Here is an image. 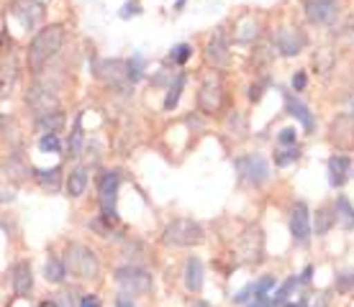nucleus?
<instances>
[{
  "instance_id": "nucleus-30",
  "label": "nucleus",
  "mask_w": 354,
  "mask_h": 307,
  "mask_svg": "<svg viewBox=\"0 0 354 307\" xmlns=\"http://www.w3.org/2000/svg\"><path fill=\"white\" fill-rule=\"evenodd\" d=\"M252 284H254V297H257V295H267L270 290H274V287H277V279H274L272 274H265L262 279L252 281Z\"/></svg>"
},
{
  "instance_id": "nucleus-43",
  "label": "nucleus",
  "mask_w": 354,
  "mask_h": 307,
  "mask_svg": "<svg viewBox=\"0 0 354 307\" xmlns=\"http://www.w3.org/2000/svg\"><path fill=\"white\" fill-rule=\"evenodd\" d=\"M352 115H354V106H352Z\"/></svg>"
},
{
  "instance_id": "nucleus-40",
  "label": "nucleus",
  "mask_w": 354,
  "mask_h": 307,
  "mask_svg": "<svg viewBox=\"0 0 354 307\" xmlns=\"http://www.w3.org/2000/svg\"><path fill=\"white\" fill-rule=\"evenodd\" d=\"M115 307H136V305H133L131 299H129V297H126V295H124V297H118V299H115Z\"/></svg>"
},
{
  "instance_id": "nucleus-31",
  "label": "nucleus",
  "mask_w": 354,
  "mask_h": 307,
  "mask_svg": "<svg viewBox=\"0 0 354 307\" xmlns=\"http://www.w3.org/2000/svg\"><path fill=\"white\" fill-rule=\"evenodd\" d=\"M334 287L339 292H349L354 287V269H346V272L337 274V281H334Z\"/></svg>"
},
{
  "instance_id": "nucleus-16",
  "label": "nucleus",
  "mask_w": 354,
  "mask_h": 307,
  "mask_svg": "<svg viewBox=\"0 0 354 307\" xmlns=\"http://www.w3.org/2000/svg\"><path fill=\"white\" fill-rule=\"evenodd\" d=\"M183 277H185V290L190 292V295H198V292L203 290V264H201L198 256H190L185 261Z\"/></svg>"
},
{
  "instance_id": "nucleus-11",
  "label": "nucleus",
  "mask_w": 354,
  "mask_h": 307,
  "mask_svg": "<svg viewBox=\"0 0 354 307\" xmlns=\"http://www.w3.org/2000/svg\"><path fill=\"white\" fill-rule=\"evenodd\" d=\"M274 46H277V52L283 54V57H295L306 46V34H303L301 28H280L274 34Z\"/></svg>"
},
{
  "instance_id": "nucleus-17",
  "label": "nucleus",
  "mask_w": 354,
  "mask_h": 307,
  "mask_svg": "<svg viewBox=\"0 0 354 307\" xmlns=\"http://www.w3.org/2000/svg\"><path fill=\"white\" fill-rule=\"evenodd\" d=\"M288 115H292L295 121H301V126L306 128V131H313L316 128V118H313V113L308 110V106H303L298 97H292V95H288Z\"/></svg>"
},
{
  "instance_id": "nucleus-34",
  "label": "nucleus",
  "mask_w": 354,
  "mask_h": 307,
  "mask_svg": "<svg viewBox=\"0 0 354 307\" xmlns=\"http://www.w3.org/2000/svg\"><path fill=\"white\" fill-rule=\"evenodd\" d=\"M249 295H254V284H247V287H244L241 292H236L234 302H236V305H244V302H249V299H252Z\"/></svg>"
},
{
  "instance_id": "nucleus-24",
  "label": "nucleus",
  "mask_w": 354,
  "mask_h": 307,
  "mask_svg": "<svg viewBox=\"0 0 354 307\" xmlns=\"http://www.w3.org/2000/svg\"><path fill=\"white\" fill-rule=\"evenodd\" d=\"M183 88H185V75H177L175 85L169 88L167 97H165V110H172V108H177V100H180V92H183Z\"/></svg>"
},
{
  "instance_id": "nucleus-5",
  "label": "nucleus",
  "mask_w": 354,
  "mask_h": 307,
  "mask_svg": "<svg viewBox=\"0 0 354 307\" xmlns=\"http://www.w3.org/2000/svg\"><path fill=\"white\" fill-rule=\"evenodd\" d=\"M115 284L121 287V292H124L126 297L129 295H147V292H151V274L147 272V269H142V266H121V269H115Z\"/></svg>"
},
{
  "instance_id": "nucleus-1",
  "label": "nucleus",
  "mask_w": 354,
  "mask_h": 307,
  "mask_svg": "<svg viewBox=\"0 0 354 307\" xmlns=\"http://www.w3.org/2000/svg\"><path fill=\"white\" fill-rule=\"evenodd\" d=\"M62 44H64V26H59V23H52V26H44L41 31H36V36L31 39L26 52L28 70L34 72V75L44 72V67L57 57Z\"/></svg>"
},
{
  "instance_id": "nucleus-32",
  "label": "nucleus",
  "mask_w": 354,
  "mask_h": 307,
  "mask_svg": "<svg viewBox=\"0 0 354 307\" xmlns=\"http://www.w3.org/2000/svg\"><path fill=\"white\" fill-rule=\"evenodd\" d=\"M39 149L49 151V154H57V151H59V136H57V133L41 136V139H39Z\"/></svg>"
},
{
  "instance_id": "nucleus-44",
  "label": "nucleus",
  "mask_w": 354,
  "mask_h": 307,
  "mask_svg": "<svg viewBox=\"0 0 354 307\" xmlns=\"http://www.w3.org/2000/svg\"><path fill=\"white\" fill-rule=\"evenodd\" d=\"M306 307H308V305H306Z\"/></svg>"
},
{
  "instance_id": "nucleus-15",
  "label": "nucleus",
  "mask_w": 354,
  "mask_h": 307,
  "mask_svg": "<svg viewBox=\"0 0 354 307\" xmlns=\"http://www.w3.org/2000/svg\"><path fill=\"white\" fill-rule=\"evenodd\" d=\"M349 169H352V159L346 154H334L328 159V182L331 187H344L349 179Z\"/></svg>"
},
{
  "instance_id": "nucleus-22",
  "label": "nucleus",
  "mask_w": 354,
  "mask_h": 307,
  "mask_svg": "<svg viewBox=\"0 0 354 307\" xmlns=\"http://www.w3.org/2000/svg\"><path fill=\"white\" fill-rule=\"evenodd\" d=\"M82 143H85V133H82V115H77V121L72 126V133H70V143H67V154L72 159L80 157V149Z\"/></svg>"
},
{
  "instance_id": "nucleus-4",
  "label": "nucleus",
  "mask_w": 354,
  "mask_h": 307,
  "mask_svg": "<svg viewBox=\"0 0 354 307\" xmlns=\"http://www.w3.org/2000/svg\"><path fill=\"white\" fill-rule=\"evenodd\" d=\"M118 184H121V175H118L115 169L103 172V175H100V182H97V202H100L103 218H106L108 223H115V220H118V210H115Z\"/></svg>"
},
{
  "instance_id": "nucleus-41",
  "label": "nucleus",
  "mask_w": 354,
  "mask_h": 307,
  "mask_svg": "<svg viewBox=\"0 0 354 307\" xmlns=\"http://www.w3.org/2000/svg\"><path fill=\"white\" fill-rule=\"evenodd\" d=\"M285 307H306V299H301V302H288Z\"/></svg>"
},
{
  "instance_id": "nucleus-2",
  "label": "nucleus",
  "mask_w": 354,
  "mask_h": 307,
  "mask_svg": "<svg viewBox=\"0 0 354 307\" xmlns=\"http://www.w3.org/2000/svg\"><path fill=\"white\" fill-rule=\"evenodd\" d=\"M203 228L201 223H195L190 218H175L169 220L165 230H162V241L167 246H175V248H190V246H201L203 244Z\"/></svg>"
},
{
  "instance_id": "nucleus-23",
  "label": "nucleus",
  "mask_w": 354,
  "mask_h": 307,
  "mask_svg": "<svg viewBox=\"0 0 354 307\" xmlns=\"http://www.w3.org/2000/svg\"><path fill=\"white\" fill-rule=\"evenodd\" d=\"M62 123H64V118L59 115V110H57V113H49V115H44V118H36V131L41 133V136L57 133L62 128Z\"/></svg>"
},
{
  "instance_id": "nucleus-27",
  "label": "nucleus",
  "mask_w": 354,
  "mask_h": 307,
  "mask_svg": "<svg viewBox=\"0 0 354 307\" xmlns=\"http://www.w3.org/2000/svg\"><path fill=\"white\" fill-rule=\"evenodd\" d=\"M295 284H298V279H295V277H290L285 284H280V290L274 292V297H272V307L288 305V297H290V292H292V287H295Z\"/></svg>"
},
{
  "instance_id": "nucleus-29",
  "label": "nucleus",
  "mask_w": 354,
  "mask_h": 307,
  "mask_svg": "<svg viewBox=\"0 0 354 307\" xmlns=\"http://www.w3.org/2000/svg\"><path fill=\"white\" fill-rule=\"evenodd\" d=\"M190 57H193V46L190 44H177L175 49L169 52V61H172V64H185Z\"/></svg>"
},
{
  "instance_id": "nucleus-19",
  "label": "nucleus",
  "mask_w": 354,
  "mask_h": 307,
  "mask_svg": "<svg viewBox=\"0 0 354 307\" xmlns=\"http://www.w3.org/2000/svg\"><path fill=\"white\" fill-rule=\"evenodd\" d=\"M334 215H337V223H342L346 230L354 228V208L344 195H339L337 202H334Z\"/></svg>"
},
{
  "instance_id": "nucleus-37",
  "label": "nucleus",
  "mask_w": 354,
  "mask_h": 307,
  "mask_svg": "<svg viewBox=\"0 0 354 307\" xmlns=\"http://www.w3.org/2000/svg\"><path fill=\"white\" fill-rule=\"evenodd\" d=\"M136 13H139V6H136V3H126L124 10H121V18L136 16Z\"/></svg>"
},
{
  "instance_id": "nucleus-25",
  "label": "nucleus",
  "mask_w": 354,
  "mask_h": 307,
  "mask_svg": "<svg viewBox=\"0 0 354 307\" xmlns=\"http://www.w3.org/2000/svg\"><path fill=\"white\" fill-rule=\"evenodd\" d=\"M298 159H301V149H298V146H288V149L274 154V164H277V167H288V164L298 161Z\"/></svg>"
},
{
  "instance_id": "nucleus-8",
  "label": "nucleus",
  "mask_w": 354,
  "mask_h": 307,
  "mask_svg": "<svg viewBox=\"0 0 354 307\" xmlns=\"http://www.w3.org/2000/svg\"><path fill=\"white\" fill-rule=\"evenodd\" d=\"M310 233H313V228H310V210L306 202L298 200L292 205L290 212V236L298 246H308Z\"/></svg>"
},
{
  "instance_id": "nucleus-33",
  "label": "nucleus",
  "mask_w": 354,
  "mask_h": 307,
  "mask_svg": "<svg viewBox=\"0 0 354 307\" xmlns=\"http://www.w3.org/2000/svg\"><path fill=\"white\" fill-rule=\"evenodd\" d=\"M295 141H298V131L295 128H283V131L277 133V143L280 146H295Z\"/></svg>"
},
{
  "instance_id": "nucleus-12",
  "label": "nucleus",
  "mask_w": 354,
  "mask_h": 307,
  "mask_svg": "<svg viewBox=\"0 0 354 307\" xmlns=\"http://www.w3.org/2000/svg\"><path fill=\"white\" fill-rule=\"evenodd\" d=\"M331 141L337 143V149L349 151L354 149V115H339L331 123Z\"/></svg>"
},
{
  "instance_id": "nucleus-18",
  "label": "nucleus",
  "mask_w": 354,
  "mask_h": 307,
  "mask_svg": "<svg viewBox=\"0 0 354 307\" xmlns=\"http://www.w3.org/2000/svg\"><path fill=\"white\" fill-rule=\"evenodd\" d=\"M85 187H88V169L85 167L72 169L70 175H67V195L70 197H80L85 192Z\"/></svg>"
},
{
  "instance_id": "nucleus-39",
  "label": "nucleus",
  "mask_w": 354,
  "mask_h": 307,
  "mask_svg": "<svg viewBox=\"0 0 354 307\" xmlns=\"http://www.w3.org/2000/svg\"><path fill=\"white\" fill-rule=\"evenodd\" d=\"M310 274H313V266H306V269H303V274H301V284H308L310 281Z\"/></svg>"
},
{
  "instance_id": "nucleus-20",
  "label": "nucleus",
  "mask_w": 354,
  "mask_h": 307,
  "mask_svg": "<svg viewBox=\"0 0 354 307\" xmlns=\"http://www.w3.org/2000/svg\"><path fill=\"white\" fill-rule=\"evenodd\" d=\"M44 277H46V281L59 284V281L67 277V264H64L59 256H49V259H46V266H44Z\"/></svg>"
},
{
  "instance_id": "nucleus-10",
  "label": "nucleus",
  "mask_w": 354,
  "mask_h": 307,
  "mask_svg": "<svg viewBox=\"0 0 354 307\" xmlns=\"http://www.w3.org/2000/svg\"><path fill=\"white\" fill-rule=\"evenodd\" d=\"M26 103L36 113V118H44V115L59 110V100H57V95H52V90L41 88V85H36V88L28 90Z\"/></svg>"
},
{
  "instance_id": "nucleus-9",
  "label": "nucleus",
  "mask_w": 354,
  "mask_h": 307,
  "mask_svg": "<svg viewBox=\"0 0 354 307\" xmlns=\"http://www.w3.org/2000/svg\"><path fill=\"white\" fill-rule=\"evenodd\" d=\"M306 18L316 26H326L339 16V0H306Z\"/></svg>"
},
{
  "instance_id": "nucleus-36",
  "label": "nucleus",
  "mask_w": 354,
  "mask_h": 307,
  "mask_svg": "<svg viewBox=\"0 0 354 307\" xmlns=\"http://www.w3.org/2000/svg\"><path fill=\"white\" fill-rule=\"evenodd\" d=\"M249 307H272V299L267 297V295H257L254 302H249Z\"/></svg>"
},
{
  "instance_id": "nucleus-13",
  "label": "nucleus",
  "mask_w": 354,
  "mask_h": 307,
  "mask_svg": "<svg viewBox=\"0 0 354 307\" xmlns=\"http://www.w3.org/2000/svg\"><path fill=\"white\" fill-rule=\"evenodd\" d=\"M205 59L211 61L213 67L229 64V44H226L223 28H216V34L208 39V44H205Z\"/></svg>"
},
{
  "instance_id": "nucleus-28",
  "label": "nucleus",
  "mask_w": 354,
  "mask_h": 307,
  "mask_svg": "<svg viewBox=\"0 0 354 307\" xmlns=\"http://www.w3.org/2000/svg\"><path fill=\"white\" fill-rule=\"evenodd\" d=\"M144 72V57L142 54H133L131 59L126 61V77L131 79V82H136V79L142 77Z\"/></svg>"
},
{
  "instance_id": "nucleus-35",
  "label": "nucleus",
  "mask_w": 354,
  "mask_h": 307,
  "mask_svg": "<svg viewBox=\"0 0 354 307\" xmlns=\"http://www.w3.org/2000/svg\"><path fill=\"white\" fill-rule=\"evenodd\" d=\"M306 82H308V79H306V72H298V75L292 77V90H295V92H301V90L306 88Z\"/></svg>"
},
{
  "instance_id": "nucleus-14",
  "label": "nucleus",
  "mask_w": 354,
  "mask_h": 307,
  "mask_svg": "<svg viewBox=\"0 0 354 307\" xmlns=\"http://www.w3.org/2000/svg\"><path fill=\"white\" fill-rule=\"evenodd\" d=\"M34 290V272H31V264L18 261L13 266V292L16 297H28Z\"/></svg>"
},
{
  "instance_id": "nucleus-26",
  "label": "nucleus",
  "mask_w": 354,
  "mask_h": 307,
  "mask_svg": "<svg viewBox=\"0 0 354 307\" xmlns=\"http://www.w3.org/2000/svg\"><path fill=\"white\" fill-rule=\"evenodd\" d=\"M337 223V215H331L328 210H324L321 208L319 212H316V236H324V233H328V228Z\"/></svg>"
},
{
  "instance_id": "nucleus-38",
  "label": "nucleus",
  "mask_w": 354,
  "mask_h": 307,
  "mask_svg": "<svg viewBox=\"0 0 354 307\" xmlns=\"http://www.w3.org/2000/svg\"><path fill=\"white\" fill-rule=\"evenodd\" d=\"M80 307H100V299H97L95 295H88V297H82Z\"/></svg>"
},
{
  "instance_id": "nucleus-7",
  "label": "nucleus",
  "mask_w": 354,
  "mask_h": 307,
  "mask_svg": "<svg viewBox=\"0 0 354 307\" xmlns=\"http://www.w3.org/2000/svg\"><path fill=\"white\" fill-rule=\"evenodd\" d=\"M198 108H201L205 115L218 113L223 108V82L218 75H211V77L203 79L201 92H198Z\"/></svg>"
},
{
  "instance_id": "nucleus-3",
  "label": "nucleus",
  "mask_w": 354,
  "mask_h": 307,
  "mask_svg": "<svg viewBox=\"0 0 354 307\" xmlns=\"http://www.w3.org/2000/svg\"><path fill=\"white\" fill-rule=\"evenodd\" d=\"M64 264H67V272L80 279H97V274H100V261H97L95 251H90L88 246H70Z\"/></svg>"
},
{
  "instance_id": "nucleus-21",
  "label": "nucleus",
  "mask_w": 354,
  "mask_h": 307,
  "mask_svg": "<svg viewBox=\"0 0 354 307\" xmlns=\"http://www.w3.org/2000/svg\"><path fill=\"white\" fill-rule=\"evenodd\" d=\"M59 172H62V169L59 167H52V169H36L34 172V177H36V182L41 184V187H44V190H59Z\"/></svg>"
},
{
  "instance_id": "nucleus-42",
  "label": "nucleus",
  "mask_w": 354,
  "mask_h": 307,
  "mask_svg": "<svg viewBox=\"0 0 354 307\" xmlns=\"http://www.w3.org/2000/svg\"><path fill=\"white\" fill-rule=\"evenodd\" d=\"M193 307H211V305H208V302H203V299H195Z\"/></svg>"
},
{
  "instance_id": "nucleus-6",
  "label": "nucleus",
  "mask_w": 354,
  "mask_h": 307,
  "mask_svg": "<svg viewBox=\"0 0 354 307\" xmlns=\"http://www.w3.org/2000/svg\"><path fill=\"white\" fill-rule=\"evenodd\" d=\"M236 169H239L241 179L254 187H262L270 179V164L262 154H247V157L236 159Z\"/></svg>"
}]
</instances>
